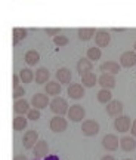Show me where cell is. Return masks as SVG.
Here are the masks:
<instances>
[{
	"label": "cell",
	"mask_w": 136,
	"mask_h": 160,
	"mask_svg": "<svg viewBox=\"0 0 136 160\" xmlns=\"http://www.w3.org/2000/svg\"><path fill=\"white\" fill-rule=\"evenodd\" d=\"M101 160H115L113 157V156H109V154H107V156H102V159Z\"/></svg>",
	"instance_id": "37"
},
{
	"label": "cell",
	"mask_w": 136,
	"mask_h": 160,
	"mask_svg": "<svg viewBox=\"0 0 136 160\" xmlns=\"http://www.w3.org/2000/svg\"><path fill=\"white\" fill-rule=\"evenodd\" d=\"M102 57V51L99 46H95V48H89L87 49V58L90 61H99Z\"/></svg>",
	"instance_id": "29"
},
{
	"label": "cell",
	"mask_w": 136,
	"mask_h": 160,
	"mask_svg": "<svg viewBox=\"0 0 136 160\" xmlns=\"http://www.w3.org/2000/svg\"><path fill=\"white\" fill-rule=\"evenodd\" d=\"M124 160H132V159H124Z\"/></svg>",
	"instance_id": "39"
},
{
	"label": "cell",
	"mask_w": 136,
	"mask_h": 160,
	"mask_svg": "<svg viewBox=\"0 0 136 160\" xmlns=\"http://www.w3.org/2000/svg\"><path fill=\"white\" fill-rule=\"evenodd\" d=\"M49 79H51V73L46 67H40L39 70L34 71V80H36L37 85H46L49 82Z\"/></svg>",
	"instance_id": "15"
},
{
	"label": "cell",
	"mask_w": 136,
	"mask_h": 160,
	"mask_svg": "<svg viewBox=\"0 0 136 160\" xmlns=\"http://www.w3.org/2000/svg\"><path fill=\"white\" fill-rule=\"evenodd\" d=\"M120 147L123 151L126 153H130L133 150L136 148V141H135V137H123L120 139Z\"/></svg>",
	"instance_id": "20"
},
{
	"label": "cell",
	"mask_w": 136,
	"mask_h": 160,
	"mask_svg": "<svg viewBox=\"0 0 136 160\" xmlns=\"http://www.w3.org/2000/svg\"><path fill=\"white\" fill-rule=\"evenodd\" d=\"M27 119H28V117H24V116H21V114L15 116V119H13V123H12L13 129H15L17 132L25 131V128H27Z\"/></svg>",
	"instance_id": "26"
},
{
	"label": "cell",
	"mask_w": 136,
	"mask_h": 160,
	"mask_svg": "<svg viewBox=\"0 0 136 160\" xmlns=\"http://www.w3.org/2000/svg\"><path fill=\"white\" fill-rule=\"evenodd\" d=\"M45 33L47 36H58V34H61V28H45Z\"/></svg>",
	"instance_id": "33"
},
{
	"label": "cell",
	"mask_w": 136,
	"mask_h": 160,
	"mask_svg": "<svg viewBox=\"0 0 136 160\" xmlns=\"http://www.w3.org/2000/svg\"><path fill=\"white\" fill-rule=\"evenodd\" d=\"M68 119L74 122V123H79L81 120L85 119L86 116V111L83 108V105H79V104H75V105H71L70 110H68Z\"/></svg>",
	"instance_id": "5"
},
{
	"label": "cell",
	"mask_w": 136,
	"mask_h": 160,
	"mask_svg": "<svg viewBox=\"0 0 136 160\" xmlns=\"http://www.w3.org/2000/svg\"><path fill=\"white\" fill-rule=\"evenodd\" d=\"M71 77H73V74H71L70 68H67V67H62V68H59L56 71V80L61 85H70L71 83Z\"/></svg>",
	"instance_id": "19"
},
{
	"label": "cell",
	"mask_w": 136,
	"mask_h": 160,
	"mask_svg": "<svg viewBox=\"0 0 136 160\" xmlns=\"http://www.w3.org/2000/svg\"><path fill=\"white\" fill-rule=\"evenodd\" d=\"M24 61L28 64V65H36V64L40 61V53L36 51V49H30V51L25 52Z\"/></svg>",
	"instance_id": "24"
},
{
	"label": "cell",
	"mask_w": 136,
	"mask_h": 160,
	"mask_svg": "<svg viewBox=\"0 0 136 160\" xmlns=\"http://www.w3.org/2000/svg\"><path fill=\"white\" fill-rule=\"evenodd\" d=\"M68 37L67 36H64V34H58V36H55L53 37V43L56 46H65V45H68Z\"/></svg>",
	"instance_id": "30"
},
{
	"label": "cell",
	"mask_w": 136,
	"mask_h": 160,
	"mask_svg": "<svg viewBox=\"0 0 136 160\" xmlns=\"http://www.w3.org/2000/svg\"><path fill=\"white\" fill-rule=\"evenodd\" d=\"M123 108H124L123 102H121V101H117V99L109 101V102L107 104V107H105V110H107V114L111 116V117L121 116V113H123Z\"/></svg>",
	"instance_id": "10"
},
{
	"label": "cell",
	"mask_w": 136,
	"mask_h": 160,
	"mask_svg": "<svg viewBox=\"0 0 136 160\" xmlns=\"http://www.w3.org/2000/svg\"><path fill=\"white\" fill-rule=\"evenodd\" d=\"M25 95V89H24L22 86L19 85L17 86V88H13V92H12V97H13V99L17 101V99H21V98Z\"/></svg>",
	"instance_id": "31"
},
{
	"label": "cell",
	"mask_w": 136,
	"mask_h": 160,
	"mask_svg": "<svg viewBox=\"0 0 136 160\" xmlns=\"http://www.w3.org/2000/svg\"><path fill=\"white\" fill-rule=\"evenodd\" d=\"M102 147L107 151H115L120 147V139L113 133H107L102 138Z\"/></svg>",
	"instance_id": "9"
},
{
	"label": "cell",
	"mask_w": 136,
	"mask_h": 160,
	"mask_svg": "<svg viewBox=\"0 0 136 160\" xmlns=\"http://www.w3.org/2000/svg\"><path fill=\"white\" fill-rule=\"evenodd\" d=\"M95 43L99 48H107L111 43V34L107 30H98L96 34H95Z\"/></svg>",
	"instance_id": "12"
},
{
	"label": "cell",
	"mask_w": 136,
	"mask_h": 160,
	"mask_svg": "<svg viewBox=\"0 0 136 160\" xmlns=\"http://www.w3.org/2000/svg\"><path fill=\"white\" fill-rule=\"evenodd\" d=\"M19 77H21V82L25 83V85H28L34 80V71L30 68H22L19 71Z\"/></svg>",
	"instance_id": "28"
},
{
	"label": "cell",
	"mask_w": 136,
	"mask_h": 160,
	"mask_svg": "<svg viewBox=\"0 0 136 160\" xmlns=\"http://www.w3.org/2000/svg\"><path fill=\"white\" fill-rule=\"evenodd\" d=\"M81 83L85 88H93L98 83V76L93 71H89L85 76H81Z\"/></svg>",
	"instance_id": "22"
},
{
	"label": "cell",
	"mask_w": 136,
	"mask_h": 160,
	"mask_svg": "<svg viewBox=\"0 0 136 160\" xmlns=\"http://www.w3.org/2000/svg\"><path fill=\"white\" fill-rule=\"evenodd\" d=\"M92 70H93V61H90L89 58H80L77 62V73L80 76H85Z\"/></svg>",
	"instance_id": "17"
},
{
	"label": "cell",
	"mask_w": 136,
	"mask_h": 160,
	"mask_svg": "<svg viewBox=\"0 0 136 160\" xmlns=\"http://www.w3.org/2000/svg\"><path fill=\"white\" fill-rule=\"evenodd\" d=\"M33 154L36 159H43V157H46V156L49 154V145H47V142L43 141V139L39 141V142L34 145Z\"/></svg>",
	"instance_id": "13"
},
{
	"label": "cell",
	"mask_w": 136,
	"mask_h": 160,
	"mask_svg": "<svg viewBox=\"0 0 136 160\" xmlns=\"http://www.w3.org/2000/svg\"><path fill=\"white\" fill-rule=\"evenodd\" d=\"M99 129H101L99 123L93 119H87L81 123V132H83V135H86V137H95L98 132H99Z\"/></svg>",
	"instance_id": "2"
},
{
	"label": "cell",
	"mask_w": 136,
	"mask_h": 160,
	"mask_svg": "<svg viewBox=\"0 0 136 160\" xmlns=\"http://www.w3.org/2000/svg\"><path fill=\"white\" fill-rule=\"evenodd\" d=\"M98 82L102 86V89H113V88H115V77H114V74H109V73H102L99 76Z\"/></svg>",
	"instance_id": "16"
},
{
	"label": "cell",
	"mask_w": 136,
	"mask_h": 160,
	"mask_svg": "<svg viewBox=\"0 0 136 160\" xmlns=\"http://www.w3.org/2000/svg\"><path fill=\"white\" fill-rule=\"evenodd\" d=\"M95 34H96L95 28H79L77 31V36L81 42H89L90 39H95Z\"/></svg>",
	"instance_id": "23"
},
{
	"label": "cell",
	"mask_w": 136,
	"mask_h": 160,
	"mask_svg": "<svg viewBox=\"0 0 136 160\" xmlns=\"http://www.w3.org/2000/svg\"><path fill=\"white\" fill-rule=\"evenodd\" d=\"M120 64L124 68H130L133 65H136V52L135 51H126L121 53L120 57Z\"/></svg>",
	"instance_id": "11"
},
{
	"label": "cell",
	"mask_w": 136,
	"mask_h": 160,
	"mask_svg": "<svg viewBox=\"0 0 136 160\" xmlns=\"http://www.w3.org/2000/svg\"><path fill=\"white\" fill-rule=\"evenodd\" d=\"M67 95L73 99H81L85 97V86L83 83H70L67 89Z\"/></svg>",
	"instance_id": "8"
},
{
	"label": "cell",
	"mask_w": 136,
	"mask_h": 160,
	"mask_svg": "<svg viewBox=\"0 0 136 160\" xmlns=\"http://www.w3.org/2000/svg\"><path fill=\"white\" fill-rule=\"evenodd\" d=\"M49 108L52 110V113L56 116H65L68 114V110H70V105H68L67 99L62 97H53L51 101V105H49Z\"/></svg>",
	"instance_id": "1"
},
{
	"label": "cell",
	"mask_w": 136,
	"mask_h": 160,
	"mask_svg": "<svg viewBox=\"0 0 136 160\" xmlns=\"http://www.w3.org/2000/svg\"><path fill=\"white\" fill-rule=\"evenodd\" d=\"M13 111L17 113V114H27L30 111V104L27 99H17L15 101V104H13Z\"/></svg>",
	"instance_id": "21"
},
{
	"label": "cell",
	"mask_w": 136,
	"mask_h": 160,
	"mask_svg": "<svg viewBox=\"0 0 136 160\" xmlns=\"http://www.w3.org/2000/svg\"><path fill=\"white\" fill-rule=\"evenodd\" d=\"M133 48H135V52H136V42H135V46H133Z\"/></svg>",
	"instance_id": "38"
},
{
	"label": "cell",
	"mask_w": 136,
	"mask_h": 160,
	"mask_svg": "<svg viewBox=\"0 0 136 160\" xmlns=\"http://www.w3.org/2000/svg\"><path fill=\"white\" fill-rule=\"evenodd\" d=\"M31 105L34 108H39V110H43L46 107L51 105V101H49V97L47 93H34L33 98H31Z\"/></svg>",
	"instance_id": "6"
},
{
	"label": "cell",
	"mask_w": 136,
	"mask_h": 160,
	"mask_svg": "<svg viewBox=\"0 0 136 160\" xmlns=\"http://www.w3.org/2000/svg\"><path fill=\"white\" fill-rule=\"evenodd\" d=\"M49 126H51V131L52 132H56V133H59V132H64L65 129H67L68 122H67V119H65L64 116H55V117H52V119H51Z\"/></svg>",
	"instance_id": "7"
},
{
	"label": "cell",
	"mask_w": 136,
	"mask_h": 160,
	"mask_svg": "<svg viewBox=\"0 0 136 160\" xmlns=\"http://www.w3.org/2000/svg\"><path fill=\"white\" fill-rule=\"evenodd\" d=\"M114 128L115 131L120 132V133H124V132H130L132 128V120L129 116H117V119L114 120Z\"/></svg>",
	"instance_id": "3"
},
{
	"label": "cell",
	"mask_w": 136,
	"mask_h": 160,
	"mask_svg": "<svg viewBox=\"0 0 136 160\" xmlns=\"http://www.w3.org/2000/svg\"><path fill=\"white\" fill-rule=\"evenodd\" d=\"M45 91L47 95H52V97H58L59 93H61V91H62V86H61V83L59 82H55V80H49L47 83L45 85Z\"/></svg>",
	"instance_id": "18"
},
{
	"label": "cell",
	"mask_w": 136,
	"mask_h": 160,
	"mask_svg": "<svg viewBox=\"0 0 136 160\" xmlns=\"http://www.w3.org/2000/svg\"><path fill=\"white\" fill-rule=\"evenodd\" d=\"M13 160H27V157L24 154H17L15 157H13Z\"/></svg>",
	"instance_id": "36"
},
{
	"label": "cell",
	"mask_w": 136,
	"mask_h": 160,
	"mask_svg": "<svg viewBox=\"0 0 136 160\" xmlns=\"http://www.w3.org/2000/svg\"><path fill=\"white\" fill-rule=\"evenodd\" d=\"M120 68H121V64L115 62V61H105V62L101 64V70L102 73H109V74H119L120 73Z\"/></svg>",
	"instance_id": "14"
},
{
	"label": "cell",
	"mask_w": 136,
	"mask_h": 160,
	"mask_svg": "<svg viewBox=\"0 0 136 160\" xmlns=\"http://www.w3.org/2000/svg\"><path fill=\"white\" fill-rule=\"evenodd\" d=\"M37 142H39V133H37V131H34V129H28V131L24 133V137H22L24 148L33 150L34 145H36Z\"/></svg>",
	"instance_id": "4"
},
{
	"label": "cell",
	"mask_w": 136,
	"mask_h": 160,
	"mask_svg": "<svg viewBox=\"0 0 136 160\" xmlns=\"http://www.w3.org/2000/svg\"><path fill=\"white\" fill-rule=\"evenodd\" d=\"M12 34H13L12 36V43H13V45H18V43H21V42L27 37V30L18 27V28H13Z\"/></svg>",
	"instance_id": "25"
},
{
	"label": "cell",
	"mask_w": 136,
	"mask_h": 160,
	"mask_svg": "<svg viewBox=\"0 0 136 160\" xmlns=\"http://www.w3.org/2000/svg\"><path fill=\"white\" fill-rule=\"evenodd\" d=\"M40 111L41 110L39 108H30V111L27 113V117H28V120H33V122H36V120H39L40 119Z\"/></svg>",
	"instance_id": "32"
},
{
	"label": "cell",
	"mask_w": 136,
	"mask_h": 160,
	"mask_svg": "<svg viewBox=\"0 0 136 160\" xmlns=\"http://www.w3.org/2000/svg\"><path fill=\"white\" fill-rule=\"evenodd\" d=\"M130 133H132V137H135L136 138V119L132 122V128H130Z\"/></svg>",
	"instance_id": "34"
},
{
	"label": "cell",
	"mask_w": 136,
	"mask_h": 160,
	"mask_svg": "<svg viewBox=\"0 0 136 160\" xmlns=\"http://www.w3.org/2000/svg\"><path fill=\"white\" fill-rule=\"evenodd\" d=\"M98 101L101 104H108L109 101H113V93H111V89H102L96 93Z\"/></svg>",
	"instance_id": "27"
},
{
	"label": "cell",
	"mask_w": 136,
	"mask_h": 160,
	"mask_svg": "<svg viewBox=\"0 0 136 160\" xmlns=\"http://www.w3.org/2000/svg\"><path fill=\"white\" fill-rule=\"evenodd\" d=\"M19 82H21V77L17 74H13V88H17V86H19Z\"/></svg>",
	"instance_id": "35"
}]
</instances>
